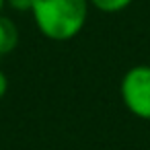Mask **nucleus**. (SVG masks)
<instances>
[{
    "label": "nucleus",
    "mask_w": 150,
    "mask_h": 150,
    "mask_svg": "<svg viewBox=\"0 0 150 150\" xmlns=\"http://www.w3.org/2000/svg\"><path fill=\"white\" fill-rule=\"evenodd\" d=\"M88 0H31L29 15L37 31L50 41H70L86 25Z\"/></svg>",
    "instance_id": "f257e3e1"
},
{
    "label": "nucleus",
    "mask_w": 150,
    "mask_h": 150,
    "mask_svg": "<svg viewBox=\"0 0 150 150\" xmlns=\"http://www.w3.org/2000/svg\"><path fill=\"white\" fill-rule=\"evenodd\" d=\"M119 97L123 107L138 119L150 121V66L138 64L123 72L119 82Z\"/></svg>",
    "instance_id": "f03ea898"
},
{
    "label": "nucleus",
    "mask_w": 150,
    "mask_h": 150,
    "mask_svg": "<svg viewBox=\"0 0 150 150\" xmlns=\"http://www.w3.org/2000/svg\"><path fill=\"white\" fill-rule=\"evenodd\" d=\"M19 41H21L19 25L4 13H0V58L13 54L17 50Z\"/></svg>",
    "instance_id": "7ed1b4c3"
},
{
    "label": "nucleus",
    "mask_w": 150,
    "mask_h": 150,
    "mask_svg": "<svg viewBox=\"0 0 150 150\" xmlns=\"http://www.w3.org/2000/svg\"><path fill=\"white\" fill-rule=\"evenodd\" d=\"M91 8L99 11V13H105V15H115V13H121L125 8H129L134 4V0H88Z\"/></svg>",
    "instance_id": "20e7f679"
},
{
    "label": "nucleus",
    "mask_w": 150,
    "mask_h": 150,
    "mask_svg": "<svg viewBox=\"0 0 150 150\" xmlns=\"http://www.w3.org/2000/svg\"><path fill=\"white\" fill-rule=\"evenodd\" d=\"M6 6H11L13 11H19V13H29L31 0H6Z\"/></svg>",
    "instance_id": "39448f33"
},
{
    "label": "nucleus",
    "mask_w": 150,
    "mask_h": 150,
    "mask_svg": "<svg viewBox=\"0 0 150 150\" xmlns=\"http://www.w3.org/2000/svg\"><path fill=\"white\" fill-rule=\"evenodd\" d=\"M6 93H8V76L0 70V101L6 97Z\"/></svg>",
    "instance_id": "423d86ee"
},
{
    "label": "nucleus",
    "mask_w": 150,
    "mask_h": 150,
    "mask_svg": "<svg viewBox=\"0 0 150 150\" xmlns=\"http://www.w3.org/2000/svg\"><path fill=\"white\" fill-rule=\"evenodd\" d=\"M4 6H6V0H0V13L4 11Z\"/></svg>",
    "instance_id": "0eeeda50"
}]
</instances>
